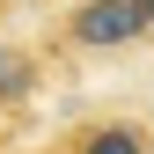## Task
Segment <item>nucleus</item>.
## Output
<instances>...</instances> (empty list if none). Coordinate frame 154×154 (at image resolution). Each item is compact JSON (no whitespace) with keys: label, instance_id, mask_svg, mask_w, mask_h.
I'll use <instances>...</instances> for the list:
<instances>
[{"label":"nucleus","instance_id":"7ed1b4c3","mask_svg":"<svg viewBox=\"0 0 154 154\" xmlns=\"http://www.w3.org/2000/svg\"><path fill=\"white\" fill-rule=\"evenodd\" d=\"M37 88V59L29 51H0V103H22Z\"/></svg>","mask_w":154,"mask_h":154},{"label":"nucleus","instance_id":"f03ea898","mask_svg":"<svg viewBox=\"0 0 154 154\" xmlns=\"http://www.w3.org/2000/svg\"><path fill=\"white\" fill-rule=\"evenodd\" d=\"M51 154H154V132L132 125V118H88V125H73Z\"/></svg>","mask_w":154,"mask_h":154},{"label":"nucleus","instance_id":"f257e3e1","mask_svg":"<svg viewBox=\"0 0 154 154\" xmlns=\"http://www.w3.org/2000/svg\"><path fill=\"white\" fill-rule=\"evenodd\" d=\"M140 37L147 22L132 0H73V15H66V44H81V51H125Z\"/></svg>","mask_w":154,"mask_h":154},{"label":"nucleus","instance_id":"20e7f679","mask_svg":"<svg viewBox=\"0 0 154 154\" xmlns=\"http://www.w3.org/2000/svg\"><path fill=\"white\" fill-rule=\"evenodd\" d=\"M132 8H140V22H147V37H154V0H132Z\"/></svg>","mask_w":154,"mask_h":154}]
</instances>
